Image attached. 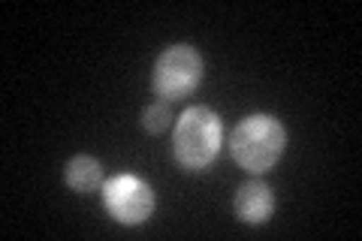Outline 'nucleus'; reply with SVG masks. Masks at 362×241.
Instances as JSON below:
<instances>
[{
  "label": "nucleus",
  "mask_w": 362,
  "mask_h": 241,
  "mask_svg": "<svg viewBox=\"0 0 362 241\" xmlns=\"http://www.w3.org/2000/svg\"><path fill=\"white\" fill-rule=\"evenodd\" d=\"M287 145V133L272 114H251L233 130V157L245 172H269L281 160Z\"/></svg>",
  "instance_id": "1"
},
{
  "label": "nucleus",
  "mask_w": 362,
  "mask_h": 241,
  "mask_svg": "<svg viewBox=\"0 0 362 241\" xmlns=\"http://www.w3.org/2000/svg\"><path fill=\"white\" fill-rule=\"evenodd\" d=\"M221 121L218 114L206 106H190L175 124V136H173V154L185 169L199 172L211 166V160L221 151Z\"/></svg>",
  "instance_id": "2"
},
{
  "label": "nucleus",
  "mask_w": 362,
  "mask_h": 241,
  "mask_svg": "<svg viewBox=\"0 0 362 241\" xmlns=\"http://www.w3.org/2000/svg\"><path fill=\"white\" fill-rule=\"evenodd\" d=\"M202 78V57L197 49L190 45H169V49L154 61V73H151V88L157 97L178 100L187 97L190 90L199 85Z\"/></svg>",
  "instance_id": "3"
},
{
  "label": "nucleus",
  "mask_w": 362,
  "mask_h": 241,
  "mask_svg": "<svg viewBox=\"0 0 362 241\" xmlns=\"http://www.w3.org/2000/svg\"><path fill=\"white\" fill-rule=\"evenodd\" d=\"M106 211L124 226H139L154 211V190L136 175H115L103 184Z\"/></svg>",
  "instance_id": "4"
},
{
  "label": "nucleus",
  "mask_w": 362,
  "mask_h": 241,
  "mask_svg": "<svg viewBox=\"0 0 362 241\" xmlns=\"http://www.w3.org/2000/svg\"><path fill=\"white\" fill-rule=\"evenodd\" d=\"M233 208L242 223H251V226L266 223L272 211H275V193H272V187L263 184V181H247V184H242L239 193H235Z\"/></svg>",
  "instance_id": "5"
},
{
  "label": "nucleus",
  "mask_w": 362,
  "mask_h": 241,
  "mask_svg": "<svg viewBox=\"0 0 362 241\" xmlns=\"http://www.w3.org/2000/svg\"><path fill=\"white\" fill-rule=\"evenodd\" d=\"M66 184H70L76 193H90L97 187H103V166L100 160L88 157V154H78L66 163Z\"/></svg>",
  "instance_id": "6"
},
{
  "label": "nucleus",
  "mask_w": 362,
  "mask_h": 241,
  "mask_svg": "<svg viewBox=\"0 0 362 241\" xmlns=\"http://www.w3.org/2000/svg\"><path fill=\"white\" fill-rule=\"evenodd\" d=\"M169 121H173V109H169L166 100L151 102V106H145V112H142V127H145V133H151V136L163 133L169 127Z\"/></svg>",
  "instance_id": "7"
}]
</instances>
